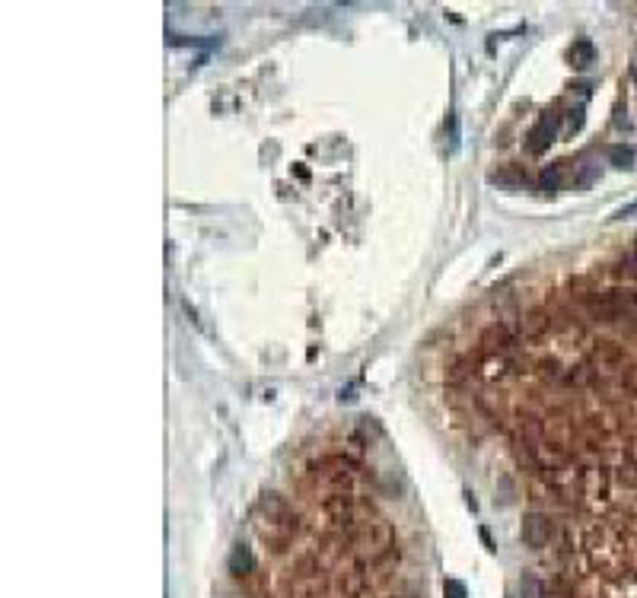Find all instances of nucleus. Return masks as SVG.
I'll return each instance as SVG.
<instances>
[{
	"instance_id": "f3484780",
	"label": "nucleus",
	"mask_w": 637,
	"mask_h": 598,
	"mask_svg": "<svg viewBox=\"0 0 637 598\" xmlns=\"http://www.w3.org/2000/svg\"><path fill=\"white\" fill-rule=\"evenodd\" d=\"M621 382H625V389L637 391V366H631V369H625V373H621Z\"/></svg>"
},
{
	"instance_id": "f8f14e48",
	"label": "nucleus",
	"mask_w": 637,
	"mask_h": 598,
	"mask_svg": "<svg viewBox=\"0 0 637 598\" xmlns=\"http://www.w3.org/2000/svg\"><path fill=\"white\" fill-rule=\"evenodd\" d=\"M596 179H599V165H596V163H583V165H580V172L574 175V185H577V188H586V185H593Z\"/></svg>"
},
{
	"instance_id": "20e7f679",
	"label": "nucleus",
	"mask_w": 637,
	"mask_h": 598,
	"mask_svg": "<svg viewBox=\"0 0 637 598\" xmlns=\"http://www.w3.org/2000/svg\"><path fill=\"white\" fill-rule=\"evenodd\" d=\"M227 570L233 579H249L255 573V554L249 544H233V551H230V560H227Z\"/></svg>"
},
{
	"instance_id": "9b49d317",
	"label": "nucleus",
	"mask_w": 637,
	"mask_h": 598,
	"mask_svg": "<svg viewBox=\"0 0 637 598\" xmlns=\"http://www.w3.org/2000/svg\"><path fill=\"white\" fill-rule=\"evenodd\" d=\"M615 274H618V277H637V242L631 245L625 255H621V261H618V268H615Z\"/></svg>"
},
{
	"instance_id": "6e6552de",
	"label": "nucleus",
	"mask_w": 637,
	"mask_h": 598,
	"mask_svg": "<svg viewBox=\"0 0 637 598\" xmlns=\"http://www.w3.org/2000/svg\"><path fill=\"white\" fill-rule=\"evenodd\" d=\"M593 356H596V363L599 366H618L621 360H625V350H621L618 344H599Z\"/></svg>"
},
{
	"instance_id": "f03ea898",
	"label": "nucleus",
	"mask_w": 637,
	"mask_h": 598,
	"mask_svg": "<svg viewBox=\"0 0 637 598\" xmlns=\"http://www.w3.org/2000/svg\"><path fill=\"white\" fill-rule=\"evenodd\" d=\"M558 128H561V115L551 108V112H545L539 118V122L533 124V130L526 134V150H529V157H541L545 150L555 143V137H558Z\"/></svg>"
},
{
	"instance_id": "4468645a",
	"label": "nucleus",
	"mask_w": 637,
	"mask_h": 598,
	"mask_svg": "<svg viewBox=\"0 0 637 598\" xmlns=\"http://www.w3.org/2000/svg\"><path fill=\"white\" fill-rule=\"evenodd\" d=\"M443 598H469V589H465L459 579H446L443 582Z\"/></svg>"
},
{
	"instance_id": "1a4fd4ad",
	"label": "nucleus",
	"mask_w": 637,
	"mask_h": 598,
	"mask_svg": "<svg viewBox=\"0 0 637 598\" xmlns=\"http://www.w3.org/2000/svg\"><path fill=\"white\" fill-rule=\"evenodd\" d=\"M545 328H548V312H545V309H533V312H526V319H523V331H526V334H541Z\"/></svg>"
},
{
	"instance_id": "423d86ee",
	"label": "nucleus",
	"mask_w": 637,
	"mask_h": 598,
	"mask_svg": "<svg viewBox=\"0 0 637 598\" xmlns=\"http://www.w3.org/2000/svg\"><path fill=\"white\" fill-rule=\"evenodd\" d=\"M634 163H637V150L631 143L609 147V165H615V169H634Z\"/></svg>"
},
{
	"instance_id": "39448f33",
	"label": "nucleus",
	"mask_w": 637,
	"mask_h": 598,
	"mask_svg": "<svg viewBox=\"0 0 637 598\" xmlns=\"http://www.w3.org/2000/svg\"><path fill=\"white\" fill-rule=\"evenodd\" d=\"M568 61L574 64L577 70L590 67V64L596 61V45L590 42V38H577V42L568 48Z\"/></svg>"
},
{
	"instance_id": "9d476101",
	"label": "nucleus",
	"mask_w": 637,
	"mask_h": 598,
	"mask_svg": "<svg viewBox=\"0 0 637 598\" xmlns=\"http://www.w3.org/2000/svg\"><path fill=\"white\" fill-rule=\"evenodd\" d=\"M545 595V589H541V582L535 573H523L519 576V598H541Z\"/></svg>"
},
{
	"instance_id": "dca6fc26",
	"label": "nucleus",
	"mask_w": 637,
	"mask_h": 598,
	"mask_svg": "<svg viewBox=\"0 0 637 598\" xmlns=\"http://www.w3.org/2000/svg\"><path fill=\"white\" fill-rule=\"evenodd\" d=\"M498 484H500V506H506V503H513V481H510V477H500V481H498Z\"/></svg>"
},
{
	"instance_id": "ddd939ff",
	"label": "nucleus",
	"mask_w": 637,
	"mask_h": 598,
	"mask_svg": "<svg viewBox=\"0 0 637 598\" xmlns=\"http://www.w3.org/2000/svg\"><path fill=\"white\" fill-rule=\"evenodd\" d=\"M583 115H586L583 105H574V108H568V130H570V134H580V130H583V122H586Z\"/></svg>"
},
{
	"instance_id": "f257e3e1",
	"label": "nucleus",
	"mask_w": 637,
	"mask_h": 598,
	"mask_svg": "<svg viewBox=\"0 0 637 598\" xmlns=\"http://www.w3.org/2000/svg\"><path fill=\"white\" fill-rule=\"evenodd\" d=\"M519 535H523V544L533 547V551H541V547H548L551 535H555V522H551L548 512L541 509H529L523 516V529H519Z\"/></svg>"
},
{
	"instance_id": "6ab92c4d",
	"label": "nucleus",
	"mask_w": 637,
	"mask_h": 598,
	"mask_svg": "<svg viewBox=\"0 0 637 598\" xmlns=\"http://www.w3.org/2000/svg\"><path fill=\"white\" fill-rule=\"evenodd\" d=\"M478 538H481V544L488 547V551H498V544H494V538H491V531L484 529V525H481V529H478Z\"/></svg>"
},
{
	"instance_id": "0eeeda50",
	"label": "nucleus",
	"mask_w": 637,
	"mask_h": 598,
	"mask_svg": "<svg viewBox=\"0 0 637 598\" xmlns=\"http://www.w3.org/2000/svg\"><path fill=\"white\" fill-rule=\"evenodd\" d=\"M561 182H564V163L548 165V169L541 172V179H539V188L545 191V194H558Z\"/></svg>"
},
{
	"instance_id": "2eb2a0df",
	"label": "nucleus",
	"mask_w": 637,
	"mask_h": 598,
	"mask_svg": "<svg viewBox=\"0 0 637 598\" xmlns=\"http://www.w3.org/2000/svg\"><path fill=\"white\" fill-rule=\"evenodd\" d=\"M169 42H172V45H198V48H210V45H217L214 38H188V35H169Z\"/></svg>"
},
{
	"instance_id": "7ed1b4c3",
	"label": "nucleus",
	"mask_w": 637,
	"mask_h": 598,
	"mask_svg": "<svg viewBox=\"0 0 637 598\" xmlns=\"http://www.w3.org/2000/svg\"><path fill=\"white\" fill-rule=\"evenodd\" d=\"M484 350H491V354H510L516 347V334L513 328L506 325V321H491L488 328L481 331V341H478Z\"/></svg>"
},
{
	"instance_id": "a211bd4d",
	"label": "nucleus",
	"mask_w": 637,
	"mask_h": 598,
	"mask_svg": "<svg viewBox=\"0 0 637 598\" xmlns=\"http://www.w3.org/2000/svg\"><path fill=\"white\" fill-rule=\"evenodd\" d=\"M637 214V200H631V204H625V207H618L615 214H612V220H625V217H634Z\"/></svg>"
}]
</instances>
